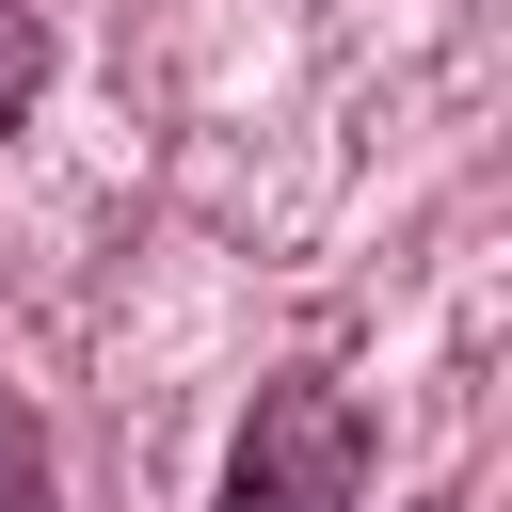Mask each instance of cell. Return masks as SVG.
Listing matches in <instances>:
<instances>
[{
	"label": "cell",
	"instance_id": "obj_1",
	"mask_svg": "<svg viewBox=\"0 0 512 512\" xmlns=\"http://www.w3.org/2000/svg\"><path fill=\"white\" fill-rule=\"evenodd\" d=\"M352 496H368V416H352L320 368L256 384V416H240V448H224V512H352Z\"/></svg>",
	"mask_w": 512,
	"mask_h": 512
},
{
	"label": "cell",
	"instance_id": "obj_2",
	"mask_svg": "<svg viewBox=\"0 0 512 512\" xmlns=\"http://www.w3.org/2000/svg\"><path fill=\"white\" fill-rule=\"evenodd\" d=\"M32 80H48V16H32V0H0V128L32 112Z\"/></svg>",
	"mask_w": 512,
	"mask_h": 512
},
{
	"label": "cell",
	"instance_id": "obj_3",
	"mask_svg": "<svg viewBox=\"0 0 512 512\" xmlns=\"http://www.w3.org/2000/svg\"><path fill=\"white\" fill-rule=\"evenodd\" d=\"M0 512H48V432L0 400Z\"/></svg>",
	"mask_w": 512,
	"mask_h": 512
},
{
	"label": "cell",
	"instance_id": "obj_4",
	"mask_svg": "<svg viewBox=\"0 0 512 512\" xmlns=\"http://www.w3.org/2000/svg\"><path fill=\"white\" fill-rule=\"evenodd\" d=\"M416 512H464V496H416Z\"/></svg>",
	"mask_w": 512,
	"mask_h": 512
}]
</instances>
